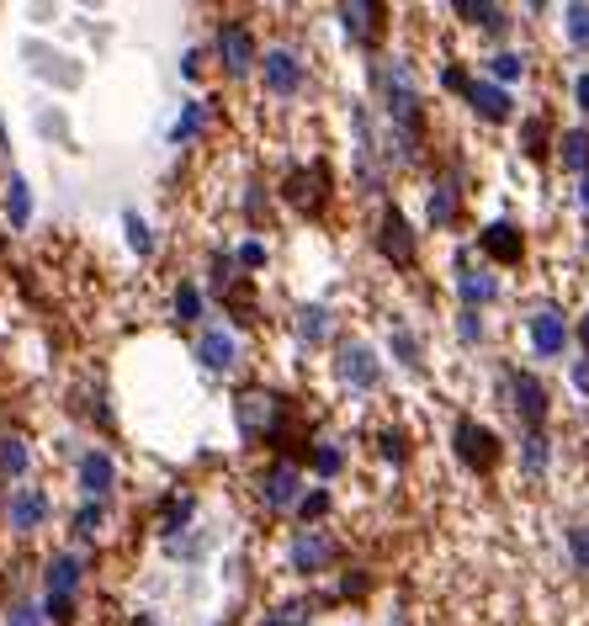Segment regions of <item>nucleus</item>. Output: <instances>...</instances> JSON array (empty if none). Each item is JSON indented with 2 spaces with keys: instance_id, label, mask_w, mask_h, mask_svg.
<instances>
[{
  "instance_id": "29",
  "label": "nucleus",
  "mask_w": 589,
  "mask_h": 626,
  "mask_svg": "<svg viewBox=\"0 0 589 626\" xmlns=\"http://www.w3.org/2000/svg\"><path fill=\"white\" fill-rule=\"evenodd\" d=\"M319 605H329V600H319V595L282 600L276 611H265V616H261V626H308L314 616H319Z\"/></svg>"
},
{
  "instance_id": "18",
  "label": "nucleus",
  "mask_w": 589,
  "mask_h": 626,
  "mask_svg": "<svg viewBox=\"0 0 589 626\" xmlns=\"http://www.w3.org/2000/svg\"><path fill=\"white\" fill-rule=\"evenodd\" d=\"M462 176L457 171H446V176L430 180V191H425V218H430V229H462Z\"/></svg>"
},
{
  "instance_id": "31",
  "label": "nucleus",
  "mask_w": 589,
  "mask_h": 626,
  "mask_svg": "<svg viewBox=\"0 0 589 626\" xmlns=\"http://www.w3.org/2000/svg\"><path fill=\"white\" fill-rule=\"evenodd\" d=\"M308 462H314V477H319V483H335V477L346 473L351 457H346V447H340L335 436H325V441H314V457H308Z\"/></svg>"
},
{
  "instance_id": "11",
  "label": "nucleus",
  "mask_w": 589,
  "mask_h": 626,
  "mask_svg": "<svg viewBox=\"0 0 589 626\" xmlns=\"http://www.w3.org/2000/svg\"><path fill=\"white\" fill-rule=\"evenodd\" d=\"M526 340H531V356L536 361H563L568 345H574V325H568V314H563L558 303H542L526 319Z\"/></svg>"
},
{
  "instance_id": "9",
  "label": "nucleus",
  "mask_w": 589,
  "mask_h": 626,
  "mask_svg": "<svg viewBox=\"0 0 589 626\" xmlns=\"http://www.w3.org/2000/svg\"><path fill=\"white\" fill-rule=\"evenodd\" d=\"M335 383L346 393H378L383 388V356L367 340H340L335 345Z\"/></svg>"
},
{
  "instance_id": "10",
  "label": "nucleus",
  "mask_w": 589,
  "mask_h": 626,
  "mask_svg": "<svg viewBox=\"0 0 589 626\" xmlns=\"http://www.w3.org/2000/svg\"><path fill=\"white\" fill-rule=\"evenodd\" d=\"M340 563V537H329L325 526H297V537L287 541V568L303 579H319Z\"/></svg>"
},
{
  "instance_id": "40",
  "label": "nucleus",
  "mask_w": 589,
  "mask_h": 626,
  "mask_svg": "<svg viewBox=\"0 0 589 626\" xmlns=\"http://www.w3.org/2000/svg\"><path fill=\"white\" fill-rule=\"evenodd\" d=\"M69 531H75V541H96L101 531H107V505H80L75 509V520H69Z\"/></svg>"
},
{
  "instance_id": "19",
  "label": "nucleus",
  "mask_w": 589,
  "mask_h": 626,
  "mask_svg": "<svg viewBox=\"0 0 589 626\" xmlns=\"http://www.w3.org/2000/svg\"><path fill=\"white\" fill-rule=\"evenodd\" d=\"M489 303H500V276L489 266H472L468 255H457V308L483 314Z\"/></svg>"
},
{
  "instance_id": "52",
  "label": "nucleus",
  "mask_w": 589,
  "mask_h": 626,
  "mask_svg": "<svg viewBox=\"0 0 589 626\" xmlns=\"http://www.w3.org/2000/svg\"><path fill=\"white\" fill-rule=\"evenodd\" d=\"M579 345H585V356H589V314L579 319Z\"/></svg>"
},
{
  "instance_id": "48",
  "label": "nucleus",
  "mask_w": 589,
  "mask_h": 626,
  "mask_svg": "<svg viewBox=\"0 0 589 626\" xmlns=\"http://www.w3.org/2000/svg\"><path fill=\"white\" fill-rule=\"evenodd\" d=\"M568 383H574V388L589 398V356H574V361H568Z\"/></svg>"
},
{
  "instance_id": "26",
  "label": "nucleus",
  "mask_w": 589,
  "mask_h": 626,
  "mask_svg": "<svg viewBox=\"0 0 589 626\" xmlns=\"http://www.w3.org/2000/svg\"><path fill=\"white\" fill-rule=\"evenodd\" d=\"M451 11H457V22H468V28H478V32H489V37H504V32H510V11H504V6H489V0H483V6L457 0Z\"/></svg>"
},
{
  "instance_id": "30",
  "label": "nucleus",
  "mask_w": 589,
  "mask_h": 626,
  "mask_svg": "<svg viewBox=\"0 0 589 626\" xmlns=\"http://www.w3.org/2000/svg\"><path fill=\"white\" fill-rule=\"evenodd\" d=\"M483 75L494 80V86H515V80H526V54H515V48H494L489 59H483Z\"/></svg>"
},
{
  "instance_id": "43",
  "label": "nucleus",
  "mask_w": 589,
  "mask_h": 626,
  "mask_svg": "<svg viewBox=\"0 0 589 626\" xmlns=\"http://www.w3.org/2000/svg\"><path fill=\"white\" fill-rule=\"evenodd\" d=\"M244 218H250L255 229L271 218V191H265L261 180H244Z\"/></svg>"
},
{
  "instance_id": "8",
  "label": "nucleus",
  "mask_w": 589,
  "mask_h": 626,
  "mask_svg": "<svg viewBox=\"0 0 589 626\" xmlns=\"http://www.w3.org/2000/svg\"><path fill=\"white\" fill-rule=\"evenodd\" d=\"M378 255H383L393 271L419 266V234H414V223L404 218L399 202H383V208H378Z\"/></svg>"
},
{
  "instance_id": "1",
  "label": "nucleus",
  "mask_w": 589,
  "mask_h": 626,
  "mask_svg": "<svg viewBox=\"0 0 589 626\" xmlns=\"http://www.w3.org/2000/svg\"><path fill=\"white\" fill-rule=\"evenodd\" d=\"M372 80H378V101H383L388 118V160L399 154L404 165H414L425 144H430V118H425V96H419V75L404 54H383L372 64Z\"/></svg>"
},
{
  "instance_id": "53",
  "label": "nucleus",
  "mask_w": 589,
  "mask_h": 626,
  "mask_svg": "<svg viewBox=\"0 0 589 626\" xmlns=\"http://www.w3.org/2000/svg\"><path fill=\"white\" fill-rule=\"evenodd\" d=\"M388 626H410V616L404 611H388Z\"/></svg>"
},
{
  "instance_id": "50",
  "label": "nucleus",
  "mask_w": 589,
  "mask_h": 626,
  "mask_svg": "<svg viewBox=\"0 0 589 626\" xmlns=\"http://www.w3.org/2000/svg\"><path fill=\"white\" fill-rule=\"evenodd\" d=\"M574 107L589 118V69H585V75H574Z\"/></svg>"
},
{
  "instance_id": "17",
  "label": "nucleus",
  "mask_w": 589,
  "mask_h": 626,
  "mask_svg": "<svg viewBox=\"0 0 589 626\" xmlns=\"http://www.w3.org/2000/svg\"><path fill=\"white\" fill-rule=\"evenodd\" d=\"M197 361H203V372H212V377H234L239 334L229 325H203V334H197Z\"/></svg>"
},
{
  "instance_id": "36",
  "label": "nucleus",
  "mask_w": 589,
  "mask_h": 626,
  "mask_svg": "<svg viewBox=\"0 0 589 626\" xmlns=\"http://www.w3.org/2000/svg\"><path fill=\"white\" fill-rule=\"evenodd\" d=\"M171 314H176V325H197V319H203V287H197V282H176Z\"/></svg>"
},
{
  "instance_id": "20",
  "label": "nucleus",
  "mask_w": 589,
  "mask_h": 626,
  "mask_svg": "<svg viewBox=\"0 0 589 626\" xmlns=\"http://www.w3.org/2000/svg\"><path fill=\"white\" fill-rule=\"evenodd\" d=\"M462 101H468L472 118H478V122H494V128L515 118V96H510L504 86H494L489 75H472V86L462 90Z\"/></svg>"
},
{
  "instance_id": "51",
  "label": "nucleus",
  "mask_w": 589,
  "mask_h": 626,
  "mask_svg": "<svg viewBox=\"0 0 589 626\" xmlns=\"http://www.w3.org/2000/svg\"><path fill=\"white\" fill-rule=\"evenodd\" d=\"M574 197H579V208L589 212V176H579V191H574Z\"/></svg>"
},
{
  "instance_id": "12",
  "label": "nucleus",
  "mask_w": 589,
  "mask_h": 626,
  "mask_svg": "<svg viewBox=\"0 0 589 626\" xmlns=\"http://www.w3.org/2000/svg\"><path fill=\"white\" fill-rule=\"evenodd\" d=\"M308 494V483H303V468L287 462V457H271L261 473H255V499L265 509H297V499Z\"/></svg>"
},
{
  "instance_id": "46",
  "label": "nucleus",
  "mask_w": 589,
  "mask_h": 626,
  "mask_svg": "<svg viewBox=\"0 0 589 626\" xmlns=\"http://www.w3.org/2000/svg\"><path fill=\"white\" fill-rule=\"evenodd\" d=\"M37 133H43V139H59V144H69V118L54 112V107H43V112H37Z\"/></svg>"
},
{
  "instance_id": "27",
  "label": "nucleus",
  "mask_w": 589,
  "mask_h": 626,
  "mask_svg": "<svg viewBox=\"0 0 589 626\" xmlns=\"http://www.w3.org/2000/svg\"><path fill=\"white\" fill-rule=\"evenodd\" d=\"M547 462H553V436H547V430L521 436V477H526V483H542V477H547Z\"/></svg>"
},
{
  "instance_id": "16",
  "label": "nucleus",
  "mask_w": 589,
  "mask_h": 626,
  "mask_svg": "<svg viewBox=\"0 0 589 626\" xmlns=\"http://www.w3.org/2000/svg\"><path fill=\"white\" fill-rule=\"evenodd\" d=\"M478 255H483V266H521L526 261V234L515 223L494 218V223L478 229Z\"/></svg>"
},
{
  "instance_id": "41",
  "label": "nucleus",
  "mask_w": 589,
  "mask_h": 626,
  "mask_svg": "<svg viewBox=\"0 0 589 626\" xmlns=\"http://www.w3.org/2000/svg\"><path fill=\"white\" fill-rule=\"evenodd\" d=\"M293 515H297V526H319V520L329 515V488H308V494L297 499Z\"/></svg>"
},
{
  "instance_id": "34",
  "label": "nucleus",
  "mask_w": 589,
  "mask_h": 626,
  "mask_svg": "<svg viewBox=\"0 0 589 626\" xmlns=\"http://www.w3.org/2000/svg\"><path fill=\"white\" fill-rule=\"evenodd\" d=\"M563 37H568V48H574V54H589V6H585V0L563 6Z\"/></svg>"
},
{
  "instance_id": "49",
  "label": "nucleus",
  "mask_w": 589,
  "mask_h": 626,
  "mask_svg": "<svg viewBox=\"0 0 589 626\" xmlns=\"http://www.w3.org/2000/svg\"><path fill=\"white\" fill-rule=\"evenodd\" d=\"M203 48H186V54H181V75H186V80H197V75H203Z\"/></svg>"
},
{
  "instance_id": "14",
  "label": "nucleus",
  "mask_w": 589,
  "mask_h": 626,
  "mask_svg": "<svg viewBox=\"0 0 589 626\" xmlns=\"http://www.w3.org/2000/svg\"><path fill=\"white\" fill-rule=\"evenodd\" d=\"M335 17H340V32L351 37L356 48L372 54V48L388 37V17H393V11H388L383 0H351V6H340Z\"/></svg>"
},
{
  "instance_id": "44",
  "label": "nucleus",
  "mask_w": 589,
  "mask_h": 626,
  "mask_svg": "<svg viewBox=\"0 0 589 626\" xmlns=\"http://www.w3.org/2000/svg\"><path fill=\"white\" fill-rule=\"evenodd\" d=\"M6 626H48L43 600H11V605H6Z\"/></svg>"
},
{
  "instance_id": "22",
  "label": "nucleus",
  "mask_w": 589,
  "mask_h": 626,
  "mask_svg": "<svg viewBox=\"0 0 589 626\" xmlns=\"http://www.w3.org/2000/svg\"><path fill=\"white\" fill-rule=\"evenodd\" d=\"M207 128H212V107H207L203 96H186V101H181V112H176V122H171V144H176V150H186V144H203Z\"/></svg>"
},
{
  "instance_id": "45",
  "label": "nucleus",
  "mask_w": 589,
  "mask_h": 626,
  "mask_svg": "<svg viewBox=\"0 0 589 626\" xmlns=\"http://www.w3.org/2000/svg\"><path fill=\"white\" fill-rule=\"evenodd\" d=\"M457 340H462V345H483V340H489V325H483V314H472V308H457Z\"/></svg>"
},
{
  "instance_id": "5",
  "label": "nucleus",
  "mask_w": 589,
  "mask_h": 626,
  "mask_svg": "<svg viewBox=\"0 0 589 626\" xmlns=\"http://www.w3.org/2000/svg\"><path fill=\"white\" fill-rule=\"evenodd\" d=\"M282 197L287 208L303 212V218H325L329 202H335V176H329L325 160H308V165H293L282 176Z\"/></svg>"
},
{
  "instance_id": "47",
  "label": "nucleus",
  "mask_w": 589,
  "mask_h": 626,
  "mask_svg": "<svg viewBox=\"0 0 589 626\" xmlns=\"http://www.w3.org/2000/svg\"><path fill=\"white\" fill-rule=\"evenodd\" d=\"M468 86H472V75H468V69H462L457 59H451V64L441 69V90H457V96H462Z\"/></svg>"
},
{
  "instance_id": "38",
  "label": "nucleus",
  "mask_w": 589,
  "mask_h": 626,
  "mask_svg": "<svg viewBox=\"0 0 589 626\" xmlns=\"http://www.w3.org/2000/svg\"><path fill=\"white\" fill-rule=\"evenodd\" d=\"M122 239H128V250H133L139 261L154 255V229H149V218H139V212H122Z\"/></svg>"
},
{
  "instance_id": "4",
  "label": "nucleus",
  "mask_w": 589,
  "mask_h": 626,
  "mask_svg": "<svg viewBox=\"0 0 589 626\" xmlns=\"http://www.w3.org/2000/svg\"><path fill=\"white\" fill-rule=\"evenodd\" d=\"M212 54H218V69H223V80H244V75H261V37H255V28L250 22H239V17H229V22H218V32H212Z\"/></svg>"
},
{
  "instance_id": "32",
  "label": "nucleus",
  "mask_w": 589,
  "mask_h": 626,
  "mask_svg": "<svg viewBox=\"0 0 589 626\" xmlns=\"http://www.w3.org/2000/svg\"><path fill=\"white\" fill-rule=\"evenodd\" d=\"M6 223H11V229H28L32 223V186L17 176V171L6 176Z\"/></svg>"
},
{
  "instance_id": "6",
  "label": "nucleus",
  "mask_w": 589,
  "mask_h": 626,
  "mask_svg": "<svg viewBox=\"0 0 589 626\" xmlns=\"http://www.w3.org/2000/svg\"><path fill=\"white\" fill-rule=\"evenodd\" d=\"M308 59L297 54V48H287V43H276V48H265L261 54V90L271 96V101H297L303 90H308Z\"/></svg>"
},
{
  "instance_id": "7",
  "label": "nucleus",
  "mask_w": 589,
  "mask_h": 626,
  "mask_svg": "<svg viewBox=\"0 0 589 626\" xmlns=\"http://www.w3.org/2000/svg\"><path fill=\"white\" fill-rule=\"evenodd\" d=\"M451 451H457V462H462L468 473H494L504 457L500 436L472 415H457V425H451Z\"/></svg>"
},
{
  "instance_id": "24",
  "label": "nucleus",
  "mask_w": 589,
  "mask_h": 626,
  "mask_svg": "<svg viewBox=\"0 0 589 626\" xmlns=\"http://www.w3.org/2000/svg\"><path fill=\"white\" fill-rule=\"evenodd\" d=\"M293 329H297V345L319 351V345H329V334H335V308H329V303H303Z\"/></svg>"
},
{
  "instance_id": "23",
  "label": "nucleus",
  "mask_w": 589,
  "mask_h": 626,
  "mask_svg": "<svg viewBox=\"0 0 589 626\" xmlns=\"http://www.w3.org/2000/svg\"><path fill=\"white\" fill-rule=\"evenodd\" d=\"M22 54H28V64L43 75V80H54V86H64V90H75V86H80V75H86L80 64H64L69 54H59V48H43V43H28Z\"/></svg>"
},
{
  "instance_id": "33",
  "label": "nucleus",
  "mask_w": 589,
  "mask_h": 626,
  "mask_svg": "<svg viewBox=\"0 0 589 626\" xmlns=\"http://www.w3.org/2000/svg\"><path fill=\"white\" fill-rule=\"evenodd\" d=\"M32 473V447L22 436H0V477H28Z\"/></svg>"
},
{
  "instance_id": "35",
  "label": "nucleus",
  "mask_w": 589,
  "mask_h": 626,
  "mask_svg": "<svg viewBox=\"0 0 589 626\" xmlns=\"http://www.w3.org/2000/svg\"><path fill=\"white\" fill-rule=\"evenodd\" d=\"M229 255H234V266L244 271V276H261V271L271 266V244H265L261 234L239 239V250H229Z\"/></svg>"
},
{
  "instance_id": "28",
  "label": "nucleus",
  "mask_w": 589,
  "mask_h": 626,
  "mask_svg": "<svg viewBox=\"0 0 589 626\" xmlns=\"http://www.w3.org/2000/svg\"><path fill=\"white\" fill-rule=\"evenodd\" d=\"M558 165L568 176H589V128H563L558 133Z\"/></svg>"
},
{
  "instance_id": "2",
  "label": "nucleus",
  "mask_w": 589,
  "mask_h": 626,
  "mask_svg": "<svg viewBox=\"0 0 589 626\" xmlns=\"http://www.w3.org/2000/svg\"><path fill=\"white\" fill-rule=\"evenodd\" d=\"M86 558L80 552H54L43 563V616L59 626H75V605H80V590H86Z\"/></svg>"
},
{
  "instance_id": "21",
  "label": "nucleus",
  "mask_w": 589,
  "mask_h": 626,
  "mask_svg": "<svg viewBox=\"0 0 589 626\" xmlns=\"http://www.w3.org/2000/svg\"><path fill=\"white\" fill-rule=\"evenodd\" d=\"M192 515H197V494H192V488H171V494L160 499L154 526H160V537L165 541H181L186 531H192Z\"/></svg>"
},
{
  "instance_id": "15",
  "label": "nucleus",
  "mask_w": 589,
  "mask_h": 626,
  "mask_svg": "<svg viewBox=\"0 0 589 626\" xmlns=\"http://www.w3.org/2000/svg\"><path fill=\"white\" fill-rule=\"evenodd\" d=\"M75 488L86 494L90 505H107L118 494V462H112V451H101V447L80 451L75 457Z\"/></svg>"
},
{
  "instance_id": "39",
  "label": "nucleus",
  "mask_w": 589,
  "mask_h": 626,
  "mask_svg": "<svg viewBox=\"0 0 589 626\" xmlns=\"http://www.w3.org/2000/svg\"><path fill=\"white\" fill-rule=\"evenodd\" d=\"M378 451H383V457L393 462V468H404V462L414 457L410 430H404V425H383V430H378Z\"/></svg>"
},
{
  "instance_id": "25",
  "label": "nucleus",
  "mask_w": 589,
  "mask_h": 626,
  "mask_svg": "<svg viewBox=\"0 0 589 626\" xmlns=\"http://www.w3.org/2000/svg\"><path fill=\"white\" fill-rule=\"evenodd\" d=\"M388 351H393V361L404 366V372H425V340L414 334L410 319H388Z\"/></svg>"
},
{
  "instance_id": "13",
  "label": "nucleus",
  "mask_w": 589,
  "mask_h": 626,
  "mask_svg": "<svg viewBox=\"0 0 589 626\" xmlns=\"http://www.w3.org/2000/svg\"><path fill=\"white\" fill-rule=\"evenodd\" d=\"M6 526L17 531V537H32V531H43L48 520H54V499H48V488H37V483H22V488H11L6 494Z\"/></svg>"
},
{
  "instance_id": "42",
  "label": "nucleus",
  "mask_w": 589,
  "mask_h": 626,
  "mask_svg": "<svg viewBox=\"0 0 589 626\" xmlns=\"http://www.w3.org/2000/svg\"><path fill=\"white\" fill-rule=\"evenodd\" d=\"M563 541H568V563H574V568H579V573L589 579V520H574Z\"/></svg>"
},
{
  "instance_id": "3",
  "label": "nucleus",
  "mask_w": 589,
  "mask_h": 626,
  "mask_svg": "<svg viewBox=\"0 0 589 626\" xmlns=\"http://www.w3.org/2000/svg\"><path fill=\"white\" fill-rule=\"evenodd\" d=\"M500 393H504V404H510V415L521 419V436H531V430H547L553 393H547V383H542L536 372H526V366H504V372H500Z\"/></svg>"
},
{
  "instance_id": "37",
  "label": "nucleus",
  "mask_w": 589,
  "mask_h": 626,
  "mask_svg": "<svg viewBox=\"0 0 589 626\" xmlns=\"http://www.w3.org/2000/svg\"><path fill=\"white\" fill-rule=\"evenodd\" d=\"M547 144H558V139H553V128H547V118H526V122H521V154H526V160H547Z\"/></svg>"
}]
</instances>
